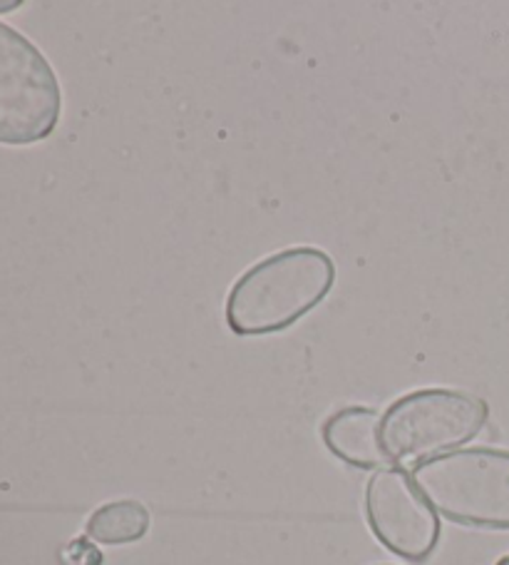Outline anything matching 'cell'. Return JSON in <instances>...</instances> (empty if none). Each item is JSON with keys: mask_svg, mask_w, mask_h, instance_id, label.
<instances>
[{"mask_svg": "<svg viewBox=\"0 0 509 565\" xmlns=\"http://www.w3.org/2000/svg\"><path fill=\"white\" fill-rule=\"evenodd\" d=\"M336 265L318 247H289L251 265L234 281L224 305L227 324L239 337L286 331L328 297Z\"/></svg>", "mask_w": 509, "mask_h": 565, "instance_id": "1", "label": "cell"}, {"mask_svg": "<svg viewBox=\"0 0 509 565\" xmlns=\"http://www.w3.org/2000/svg\"><path fill=\"white\" fill-rule=\"evenodd\" d=\"M415 486L437 515L467 529L509 531V451L457 448L413 466Z\"/></svg>", "mask_w": 509, "mask_h": 565, "instance_id": "2", "label": "cell"}, {"mask_svg": "<svg viewBox=\"0 0 509 565\" xmlns=\"http://www.w3.org/2000/svg\"><path fill=\"white\" fill-rule=\"evenodd\" d=\"M483 398L459 388H420L400 396L380 418V441L390 463H423L457 451L487 424Z\"/></svg>", "mask_w": 509, "mask_h": 565, "instance_id": "3", "label": "cell"}, {"mask_svg": "<svg viewBox=\"0 0 509 565\" xmlns=\"http://www.w3.org/2000/svg\"><path fill=\"white\" fill-rule=\"evenodd\" d=\"M63 115L61 81L31 38L0 23V145L28 148L51 138Z\"/></svg>", "mask_w": 509, "mask_h": 565, "instance_id": "4", "label": "cell"}, {"mask_svg": "<svg viewBox=\"0 0 509 565\" xmlns=\"http://www.w3.org/2000/svg\"><path fill=\"white\" fill-rule=\"evenodd\" d=\"M366 519L390 553L425 563L440 543V519L403 466H386L366 486Z\"/></svg>", "mask_w": 509, "mask_h": 565, "instance_id": "5", "label": "cell"}, {"mask_svg": "<svg viewBox=\"0 0 509 565\" xmlns=\"http://www.w3.org/2000/svg\"><path fill=\"white\" fill-rule=\"evenodd\" d=\"M380 416L376 408L346 406L323 424V444L328 451L360 471H380L393 466L380 441Z\"/></svg>", "mask_w": 509, "mask_h": 565, "instance_id": "6", "label": "cell"}, {"mask_svg": "<svg viewBox=\"0 0 509 565\" xmlns=\"http://www.w3.org/2000/svg\"><path fill=\"white\" fill-rule=\"evenodd\" d=\"M150 511L140 501L124 499L97 509L85 523L87 539L102 545H127L140 541L150 531Z\"/></svg>", "mask_w": 509, "mask_h": 565, "instance_id": "7", "label": "cell"}, {"mask_svg": "<svg viewBox=\"0 0 509 565\" xmlns=\"http://www.w3.org/2000/svg\"><path fill=\"white\" fill-rule=\"evenodd\" d=\"M23 3H18V0H13V3H0V13H8V11H15V8H21Z\"/></svg>", "mask_w": 509, "mask_h": 565, "instance_id": "8", "label": "cell"}, {"mask_svg": "<svg viewBox=\"0 0 509 565\" xmlns=\"http://www.w3.org/2000/svg\"><path fill=\"white\" fill-rule=\"evenodd\" d=\"M495 565H509V553H507V555H502V558H499Z\"/></svg>", "mask_w": 509, "mask_h": 565, "instance_id": "9", "label": "cell"}]
</instances>
